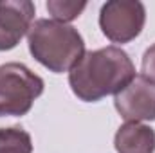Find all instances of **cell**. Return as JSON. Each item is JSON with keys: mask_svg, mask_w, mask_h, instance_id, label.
I'll list each match as a JSON object with an SVG mask.
<instances>
[{"mask_svg": "<svg viewBox=\"0 0 155 153\" xmlns=\"http://www.w3.org/2000/svg\"><path fill=\"white\" fill-rule=\"evenodd\" d=\"M146 9L139 0H110L99 11V27L112 43H128L144 27Z\"/></svg>", "mask_w": 155, "mask_h": 153, "instance_id": "cell-4", "label": "cell"}, {"mask_svg": "<svg viewBox=\"0 0 155 153\" xmlns=\"http://www.w3.org/2000/svg\"><path fill=\"white\" fill-rule=\"evenodd\" d=\"M43 79L24 63L0 65V117H22L29 114L43 94Z\"/></svg>", "mask_w": 155, "mask_h": 153, "instance_id": "cell-3", "label": "cell"}, {"mask_svg": "<svg viewBox=\"0 0 155 153\" xmlns=\"http://www.w3.org/2000/svg\"><path fill=\"white\" fill-rule=\"evenodd\" d=\"M135 77L130 56L116 45L88 50L69 72V85L78 99L96 103L107 96H116Z\"/></svg>", "mask_w": 155, "mask_h": 153, "instance_id": "cell-1", "label": "cell"}, {"mask_svg": "<svg viewBox=\"0 0 155 153\" xmlns=\"http://www.w3.org/2000/svg\"><path fill=\"white\" fill-rule=\"evenodd\" d=\"M35 13V4L29 0H0V50L15 49L29 34Z\"/></svg>", "mask_w": 155, "mask_h": 153, "instance_id": "cell-6", "label": "cell"}, {"mask_svg": "<svg viewBox=\"0 0 155 153\" xmlns=\"http://www.w3.org/2000/svg\"><path fill=\"white\" fill-rule=\"evenodd\" d=\"M141 76L155 83V43L152 47H148L143 54V61H141Z\"/></svg>", "mask_w": 155, "mask_h": 153, "instance_id": "cell-10", "label": "cell"}, {"mask_svg": "<svg viewBox=\"0 0 155 153\" xmlns=\"http://www.w3.org/2000/svg\"><path fill=\"white\" fill-rule=\"evenodd\" d=\"M114 148L117 153H153L155 130L143 122H124L116 132Z\"/></svg>", "mask_w": 155, "mask_h": 153, "instance_id": "cell-7", "label": "cell"}, {"mask_svg": "<svg viewBox=\"0 0 155 153\" xmlns=\"http://www.w3.org/2000/svg\"><path fill=\"white\" fill-rule=\"evenodd\" d=\"M47 11L56 22L67 24L76 20L78 16L85 11L87 2H67V0H49L47 2Z\"/></svg>", "mask_w": 155, "mask_h": 153, "instance_id": "cell-9", "label": "cell"}, {"mask_svg": "<svg viewBox=\"0 0 155 153\" xmlns=\"http://www.w3.org/2000/svg\"><path fill=\"white\" fill-rule=\"evenodd\" d=\"M27 41L33 58L54 74L71 72L85 54V40L76 27L49 18L33 22Z\"/></svg>", "mask_w": 155, "mask_h": 153, "instance_id": "cell-2", "label": "cell"}, {"mask_svg": "<svg viewBox=\"0 0 155 153\" xmlns=\"http://www.w3.org/2000/svg\"><path fill=\"white\" fill-rule=\"evenodd\" d=\"M0 153H33L31 135L18 126L0 128Z\"/></svg>", "mask_w": 155, "mask_h": 153, "instance_id": "cell-8", "label": "cell"}, {"mask_svg": "<svg viewBox=\"0 0 155 153\" xmlns=\"http://www.w3.org/2000/svg\"><path fill=\"white\" fill-rule=\"evenodd\" d=\"M117 114L126 122L155 121V83L144 76H135L114 97Z\"/></svg>", "mask_w": 155, "mask_h": 153, "instance_id": "cell-5", "label": "cell"}]
</instances>
